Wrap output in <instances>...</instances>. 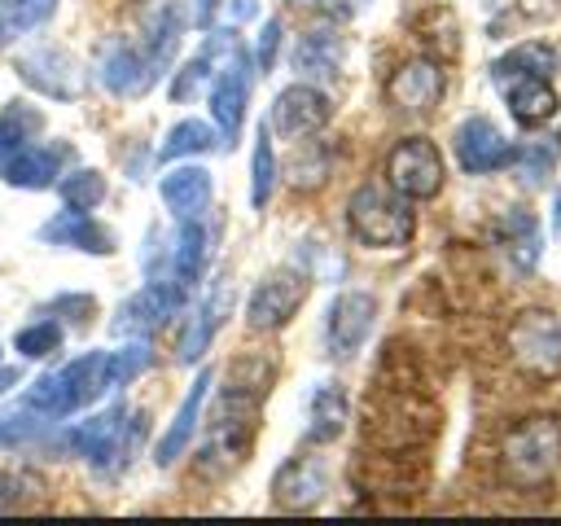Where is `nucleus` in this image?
<instances>
[{
    "instance_id": "nucleus-36",
    "label": "nucleus",
    "mask_w": 561,
    "mask_h": 526,
    "mask_svg": "<svg viewBox=\"0 0 561 526\" xmlns=\"http://www.w3.org/2000/svg\"><path fill=\"white\" fill-rule=\"evenodd\" d=\"M215 48H219V39H206V48H202V53H197V57H193V61H188L180 75H175V83H171V96H175V101H188V96L197 92V83L210 75L206 66L215 61Z\"/></svg>"
},
{
    "instance_id": "nucleus-22",
    "label": "nucleus",
    "mask_w": 561,
    "mask_h": 526,
    "mask_svg": "<svg viewBox=\"0 0 561 526\" xmlns=\"http://www.w3.org/2000/svg\"><path fill=\"white\" fill-rule=\"evenodd\" d=\"M346 416H351V408H346L342 386H337V381L316 386V395H311V403H307V438H311V443H333V438L346 430Z\"/></svg>"
},
{
    "instance_id": "nucleus-3",
    "label": "nucleus",
    "mask_w": 561,
    "mask_h": 526,
    "mask_svg": "<svg viewBox=\"0 0 561 526\" xmlns=\"http://www.w3.org/2000/svg\"><path fill=\"white\" fill-rule=\"evenodd\" d=\"M140 434H145L140 416L127 412L123 403H114V408H105V412L79 421L75 430H66V434H61V447H66L70 456H83L96 473H114V469L127 460V451L136 447Z\"/></svg>"
},
{
    "instance_id": "nucleus-2",
    "label": "nucleus",
    "mask_w": 561,
    "mask_h": 526,
    "mask_svg": "<svg viewBox=\"0 0 561 526\" xmlns=\"http://www.w3.org/2000/svg\"><path fill=\"white\" fill-rule=\"evenodd\" d=\"M500 465L508 482L539 487L561 469V421L557 416H526L500 443Z\"/></svg>"
},
{
    "instance_id": "nucleus-16",
    "label": "nucleus",
    "mask_w": 561,
    "mask_h": 526,
    "mask_svg": "<svg viewBox=\"0 0 561 526\" xmlns=\"http://www.w3.org/2000/svg\"><path fill=\"white\" fill-rule=\"evenodd\" d=\"M491 79L500 83L504 105L522 127H539L557 114V92L543 75H491Z\"/></svg>"
},
{
    "instance_id": "nucleus-42",
    "label": "nucleus",
    "mask_w": 561,
    "mask_h": 526,
    "mask_svg": "<svg viewBox=\"0 0 561 526\" xmlns=\"http://www.w3.org/2000/svg\"><path fill=\"white\" fill-rule=\"evenodd\" d=\"M4 39H9V18L0 13V44H4Z\"/></svg>"
},
{
    "instance_id": "nucleus-5",
    "label": "nucleus",
    "mask_w": 561,
    "mask_h": 526,
    "mask_svg": "<svg viewBox=\"0 0 561 526\" xmlns=\"http://www.w3.org/2000/svg\"><path fill=\"white\" fill-rule=\"evenodd\" d=\"M386 184L394 193H403L408 202L434 197L443 188V153L434 149V140H425V136L399 140L386 158Z\"/></svg>"
},
{
    "instance_id": "nucleus-33",
    "label": "nucleus",
    "mask_w": 561,
    "mask_h": 526,
    "mask_svg": "<svg viewBox=\"0 0 561 526\" xmlns=\"http://www.w3.org/2000/svg\"><path fill=\"white\" fill-rule=\"evenodd\" d=\"M149 342L145 338H136V342H127L123 351H110V359H105V377H110V386H127V381H136L145 368H149Z\"/></svg>"
},
{
    "instance_id": "nucleus-41",
    "label": "nucleus",
    "mask_w": 561,
    "mask_h": 526,
    "mask_svg": "<svg viewBox=\"0 0 561 526\" xmlns=\"http://www.w3.org/2000/svg\"><path fill=\"white\" fill-rule=\"evenodd\" d=\"M210 13H215V0H202V9H197V26H206Z\"/></svg>"
},
{
    "instance_id": "nucleus-29",
    "label": "nucleus",
    "mask_w": 561,
    "mask_h": 526,
    "mask_svg": "<svg viewBox=\"0 0 561 526\" xmlns=\"http://www.w3.org/2000/svg\"><path fill=\"white\" fill-rule=\"evenodd\" d=\"M210 145H215V132L206 123H197V118H184V123H175L167 132V145L158 149V158L175 162V158H188V153H206Z\"/></svg>"
},
{
    "instance_id": "nucleus-35",
    "label": "nucleus",
    "mask_w": 561,
    "mask_h": 526,
    "mask_svg": "<svg viewBox=\"0 0 561 526\" xmlns=\"http://www.w3.org/2000/svg\"><path fill=\"white\" fill-rule=\"evenodd\" d=\"M44 430H48V421L22 408L18 416H0V447H26V443L39 438Z\"/></svg>"
},
{
    "instance_id": "nucleus-30",
    "label": "nucleus",
    "mask_w": 561,
    "mask_h": 526,
    "mask_svg": "<svg viewBox=\"0 0 561 526\" xmlns=\"http://www.w3.org/2000/svg\"><path fill=\"white\" fill-rule=\"evenodd\" d=\"M557 153H561V136H535V140H526L522 149H513V162L522 167V180H535V184H539V180L552 171Z\"/></svg>"
},
{
    "instance_id": "nucleus-20",
    "label": "nucleus",
    "mask_w": 561,
    "mask_h": 526,
    "mask_svg": "<svg viewBox=\"0 0 561 526\" xmlns=\"http://www.w3.org/2000/svg\"><path fill=\"white\" fill-rule=\"evenodd\" d=\"M57 158H61V149L22 145L18 153H9L0 162V180L13 184V188H48L57 180Z\"/></svg>"
},
{
    "instance_id": "nucleus-4",
    "label": "nucleus",
    "mask_w": 561,
    "mask_h": 526,
    "mask_svg": "<svg viewBox=\"0 0 561 526\" xmlns=\"http://www.w3.org/2000/svg\"><path fill=\"white\" fill-rule=\"evenodd\" d=\"M508 351L522 373L552 381L561 373V320L552 311H522L508 329Z\"/></svg>"
},
{
    "instance_id": "nucleus-43",
    "label": "nucleus",
    "mask_w": 561,
    "mask_h": 526,
    "mask_svg": "<svg viewBox=\"0 0 561 526\" xmlns=\"http://www.w3.org/2000/svg\"><path fill=\"white\" fill-rule=\"evenodd\" d=\"M294 4H320V0H294Z\"/></svg>"
},
{
    "instance_id": "nucleus-14",
    "label": "nucleus",
    "mask_w": 561,
    "mask_h": 526,
    "mask_svg": "<svg viewBox=\"0 0 561 526\" xmlns=\"http://www.w3.org/2000/svg\"><path fill=\"white\" fill-rule=\"evenodd\" d=\"M324 491H329L324 456H294V460H285V465L276 469V478H272V500H276L280 508H294V513L320 504Z\"/></svg>"
},
{
    "instance_id": "nucleus-40",
    "label": "nucleus",
    "mask_w": 561,
    "mask_h": 526,
    "mask_svg": "<svg viewBox=\"0 0 561 526\" xmlns=\"http://www.w3.org/2000/svg\"><path fill=\"white\" fill-rule=\"evenodd\" d=\"M18 377H22L18 368H0V395H4V390H13V386H18Z\"/></svg>"
},
{
    "instance_id": "nucleus-18",
    "label": "nucleus",
    "mask_w": 561,
    "mask_h": 526,
    "mask_svg": "<svg viewBox=\"0 0 561 526\" xmlns=\"http://www.w3.org/2000/svg\"><path fill=\"white\" fill-rule=\"evenodd\" d=\"M206 390H210V368H202V373L193 377V386H188V395H184L175 421H171L167 434L158 438V447H153V460H158V465H175V456L188 447V438H193V430H197V416H202V403H206Z\"/></svg>"
},
{
    "instance_id": "nucleus-39",
    "label": "nucleus",
    "mask_w": 561,
    "mask_h": 526,
    "mask_svg": "<svg viewBox=\"0 0 561 526\" xmlns=\"http://www.w3.org/2000/svg\"><path fill=\"white\" fill-rule=\"evenodd\" d=\"M18 487H22V478H18V473H4V469H0V508H9V504L18 500Z\"/></svg>"
},
{
    "instance_id": "nucleus-13",
    "label": "nucleus",
    "mask_w": 561,
    "mask_h": 526,
    "mask_svg": "<svg viewBox=\"0 0 561 526\" xmlns=\"http://www.w3.org/2000/svg\"><path fill=\"white\" fill-rule=\"evenodd\" d=\"M456 158L469 175H486L513 162V145L491 118H465L456 127Z\"/></svg>"
},
{
    "instance_id": "nucleus-12",
    "label": "nucleus",
    "mask_w": 561,
    "mask_h": 526,
    "mask_svg": "<svg viewBox=\"0 0 561 526\" xmlns=\"http://www.w3.org/2000/svg\"><path fill=\"white\" fill-rule=\"evenodd\" d=\"M96 70H101V83L110 92H118V96H140V92H149L158 83V70H153L149 53L136 48V44H127V39H110L101 48Z\"/></svg>"
},
{
    "instance_id": "nucleus-37",
    "label": "nucleus",
    "mask_w": 561,
    "mask_h": 526,
    "mask_svg": "<svg viewBox=\"0 0 561 526\" xmlns=\"http://www.w3.org/2000/svg\"><path fill=\"white\" fill-rule=\"evenodd\" d=\"M57 0H13L9 4V35H22V31H35L53 18Z\"/></svg>"
},
{
    "instance_id": "nucleus-23",
    "label": "nucleus",
    "mask_w": 561,
    "mask_h": 526,
    "mask_svg": "<svg viewBox=\"0 0 561 526\" xmlns=\"http://www.w3.org/2000/svg\"><path fill=\"white\" fill-rule=\"evenodd\" d=\"M342 66V35L333 31H307L294 48V70L302 75H337Z\"/></svg>"
},
{
    "instance_id": "nucleus-27",
    "label": "nucleus",
    "mask_w": 561,
    "mask_h": 526,
    "mask_svg": "<svg viewBox=\"0 0 561 526\" xmlns=\"http://www.w3.org/2000/svg\"><path fill=\"white\" fill-rule=\"evenodd\" d=\"M44 127V114L31 110L26 101H9V110L0 114V162L9 153H18L22 145H31V136Z\"/></svg>"
},
{
    "instance_id": "nucleus-31",
    "label": "nucleus",
    "mask_w": 561,
    "mask_h": 526,
    "mask_svg": "<svg viewBox=\"0 0 561 526\" xmlns=\"http://www.w3.org/2000/svg\"><path fill=\"white\" fill-rule=\"evenodd\" d=\"M500 237H504V245L517 254L522 267L535 263V254H539V228H535V219H530L526 210H513V215L500 224Z\"/></svg>"
},
{
    "instance_id": "nucleus-34",
    "label": "nucleus",
    "mask_w": 561,
    "mask_h": 526,
    "mask_svg": "<svg viewBox=\"0 0 561 526\" xmlns=\"http://www.w3.org/2000/svg\"><path fill=\"white\" fill-rule=\"evenodd\" d=\"M13 346H18L26 359H44V355H53V351L61 346V324H57L53 316H39L35 324H26V329L13 338Z\"/></svg>"
},
{
    "instance_id": "nucleus-1",
    "label": "nucleus",
    "mask_w": 561,
    "mask_h": 526,
    "mask_svg": "<svg viewBox=\"0 0 561 526\" xmlns=\"http://www.w3.org/2000/svg\"><path fill=\"white\" fill-rule=\"evenodd\" d=\"M346 228L368 250H399L412 241L416 215H412L408 197L394 193L390 184H364L346 202Z\"/></svg>"
},
{
    "instance_id": "nucleus-8",
    "label": "nucleus",
    "mask_w": 561,
    "mask_h": 526,
    "mask_svg": "<svg viewBox=\"0 0 561 526\" xmlns=\"http://www.w3.org/2000/svg\"><path fill=\"white\" fill-rule=\"evenodd\" d=\"M302 298H307V276H302V272H294V267L267 272V276L254 285L250 302H245V324H250L254 333H272V329H280V324L302 307Z\"/></svg>"
},
{
    "instance_id": "nucleus-19",
    "label": "nucleus",
    "mask_w": 561,
    "mask_h": 526,
    "mask_svg": "<svg viewBox=\"0 0 561 526\" xmlns=\"http://www.w3.org/2000/svg\"><path fill=\"white\" fill-rule=\"evenodd\" d=\"M158 193H162V202H167L171 215L197 219L210 206V171H202V167H175V171L162 175Z\"/></svg>"
},
{
    "instance_id": "nucleus-6",
    "label": "nucleus",
    "mask_w": 561,
    "mask_h": 526,
    "mask_svg": "<svg viewBox=\"0 0 561 526\" xmlns=\"http://www.w3.org/2000/svg\"><path fill=\"white\" fill-rule=\"evenodd\" d=\"M184 307V285L175 276H158L145 289H136L118 316H114V333L118 338H153L162 324H171V316Z\"/></svg>"
},
{
    "instance_id": "nucleus-24",
    "label": "nucleus",
    "mask_w": 561,
    "mask_h": 526,
    "mask_svg": "<svg viewBox=\"0 0 561 526\" xmlns=\"http://www.w3.org/2000/svg\"><path fill=\"white\" fill-rule=\"evenodd\" d=\"M206 241H210V232H206L197 219H184V228H180V237H175V245H171V276H175L184 289L202 276Z\"/></svg>"
},
{
    "instance_id": "nucleus-28",
    "label": "nucleus",
    "mask_w": 561,
    "mask_h": 526,
    "mask_svg": "<svg viewBox=\"0 0 561 526\" xmlns=\"http://www.w3.org/2000/svg\"><path fill=\"white\" fill-rule=\"evenodd\" d=\"M276 153H272V136H267V123L259 127L254 136V158H250V202L254 206H267L272 188H276Z\"/></svg>"
},
{
    "instance_id": "nucleus-11",
    "label": "nucleus",
    "mask_w": 561,
    "mask_h": 526,
    "mask_svg": "<svg viewBox=\"0 0 561 526\" xmlns=\"http://www.w3.org/2000/svg\"><path fill=\"white\" fill-rule=\"evenodd\" d=\"M386 101L394 110H403V114H430L443 101V70H438V61H430V57L403 61L390 75V83H386Z\"/></svg>"
},
{
    "instance_id": "nucleus-17",
    "label": "nucleus",
    "mask_w": 561,
    "mask_h": 526,
    "mask_svg": "<svg viewBox=\"0 0 561 526\" xmlns=\"http://www.w3.org/2000/svg\"><path fill=\"white\" fill-rule=\"evenodd\" d=\"M39 237L53 241V245L88 250V254H110V250H114V232H110L105 224H96L88 210H70V206H66L57 219H48V224L39 228Z\"/></svg>"
},
{
    "instance_id": "nucleus-10",
    "label": "nucleus",
    "mask_w": 561,
    "mask_h": 526,
    "mask_svg": "<svg viewBox=\"0 0 561 526\" xmlns=\"http://www.w3.org/2000/svg\"><path fill=\"white\" fill-rule=\"evenodd\" d=\"M324 123H329V96H324L320 88H311V83H289V88L276 92L267 127H276L285 140L316 136Z\"/></svg>"
},
{
    "instance_id": "nucleus-15",
    "label": "nucleus",
    "mask_w": 561,
    "mask_h": 526,
    "mask_svg": "<svg viewBox=\"0 0 561 526\" xmlns=\"http://www.w3.org/2000/svg\"><path fill=\"white\" fill-rule=\"evenodd\" d=\"M13 66H18L22 83L39 88V92L53 96V101L79 96V70H75V61H70L61 48H31V53H22Z\"/></svg>"
},
{
    "instance_id": "nucleus-26",
    "label": "nucleus",
    "mask_w": 561,
    "mask_h": 526,
    "mask_svg": "<svg viewBox=\"0 0 561 526\" xmlns=\"http://www.w3.org/2000/svg\"><path fill=\"white\" fill-rule=\"evenodd\" d=\"M491 75H543V79H552L557 75V53L548 48V44H517V48H508L504 57H495L491 61Z\"/></svg>"
},
{
    "instance_id": "nucleus-38",
    "label": "nucleus",
    "mask_w": 561,
    "mask_h": 526,
    "mask_svg": "<svg viewBox=\"0 0 561 526\" xmlns=\"http://www.w3.org/2000/svg\"><path fill=\"white\" fill-rule=\"evenodd\" d=\"M280 18H267L263 22V31H259V53H254V61H259V70H272L276 66V48H280Z\"/></svg>"
},
{
    "instance_id": "nucleus-44",
    "label": "nucleus",
    "mask_w": 561,
    "mask_h": 526,
    "mask_svg": "<svg viewBox=\"0 0 561 526\" xmlns=\"http://www.w3.org/2000/svg\"><path fill=\"white\" fill-rule=\"evenodd\" d=\"M557 215H561V193H557Z\"/></svg>"
},
{
    "instance_id": "nucleus-9",
    "label": "nucleus",
    "mask_w": 561,
    "mask_h": 526,
    "mask_svg": "<svg viewBox=\"0 0 561 526\" xmlns=\"http://www.w3.org/2000/svg\"><path fill=\"white\" fill-rule=\"evenodd\" d=\"M245 101H250V53L241 44L228 48L224 70L210 83V118L219 123V136L232 145L245 118Z\"/></svg>"
},
{
    "instance_id": "nucleus-32",
    "label": "nucleus",
    "mask_w": 561,
    "mask_h": 526,
    "mask_svg": "<svg viewBox=\"0 0 561 526\" xmlns=\"http://www.w3.org/2000/svg\"><path fill=\"white\" fill-rule=\"evenodd\" d=\"M101 197H105V175L92 171V167H83V171L61 180V202L70 210H92V206H101Z\"/></svg>"
},
{
    "instance_id": "nucleus-7",
    "label": "nucleus",
    "mask_w": 561,
    "mask_h": 526,
    "mask_svg": "<svg viewBox=\"0 0 561 526\" xmlns=\"http://www.w3.org/2000/svg\"><path fill=\"white\" fill-rule=\"evenodd\" d=\"M377 324V298L368 289H342L324 316V346L333 359H351Z\"/></svg>"
},
{
    "instance_id": "nucleus-21",
    "label": "nucleus",
    "mask_w": 561,
    "mask_h": 526,
    "mask_svg": "<svg viewBox=\"0 0 561 526\" xmlns=\"http://www.w3.org/2000/svg\"><path fill=\"white\" fill-rule=\"evenodd\" d=\"M105 359H110V351H88V355H79L75 364H66V368L57 373V377H61V390H66V399H70V412L88 408L101 390H110Z\"/></svg>"
},
{
    "instance_id": "nucleus-25",
    "label": "nucleus",
    "mask_w": 561,
    "mask_h": 526,
    "mask_svg": "<svg viewBox=\"0 0 561 526\" xmlns=\"http://www.w3.org/2000/svg\"><path fill=\"white\" fill-rule=\"evenodd\" d=\"M224 294H215V298H206L193 316H188V329L180 333V359L184 364H197L206 351H210V338H215V329H219V320H224Z\"/></svg>"
}]
</instances>
